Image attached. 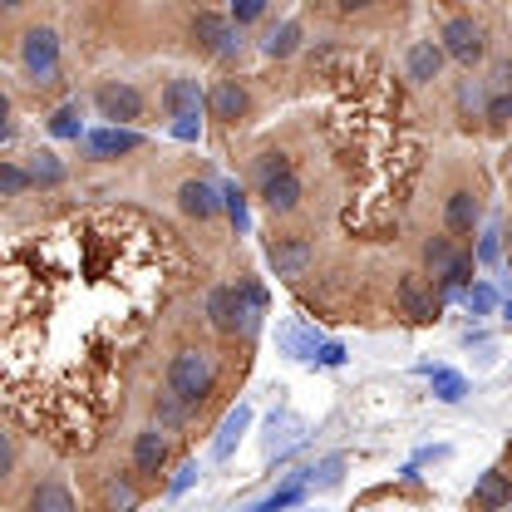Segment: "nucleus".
<instances>
[{
    "label": "nucleus",
    "instance_id": "nucleus-12",
    "mask_svg": "<svg viewBox=\"0 0 512 512\" xmlns=\"http://www.w3.org/2000/svg\"><path fill=\"white\" fill-rule=\"evenodd\" d=\"M444 222L453 237H473L478 232V222H483V212H478V197L473 192H453L444 207Z\"/></svg>",
    "mask_w": 512,
    "mask_h": 512
},
{
    "label": "nucleus",
    "instance_id": "nucleus-11",
    "mask_svg": "<svg viewBox=\"0 0 512 512\" xmlns=\"http://www.w3.org/2000/svg\"><path fill=\"white\" fill-rule=\"evenodd\" d=\"M261 202H266L271 212H291V207L301 202V178H296V168L261 178Z\"/></svg>",
    "mask_w": 512,
    "mask_h": 512
},
{
    "label": "nucleus",
    "instance_id": "nucleus-23",
    "mask_svg": "<svg viewBox=\"0 0 512 512\" xmlns=\"http://www.w3.org/2000/svg\"><path fill=\"white\" fill-rule=\"evenodd\" d=\"M291 444H301V424H296V419H271V424H266V453L281 458Z\"/></svg>",
    "mask_w": 512,
    "mask_h": 512
},
{
    "label": "nucleus",
    "instance_id": "nucleus-44",
    "mask_svg": "<svg viewBox=\"0 0 512 512\" xmlns=\"http://www.w3.org/2000/svg\"><path fill=\"white\" fill-rule=\"evenodd\" d=\"M5 138H10V124H0V143H5Z\"/></svg>",
    "mask_w": 512,
    "mask_h": 512
},
{
    "label": "nucleus",
    "instance_id": "nucleus-34",
    "mask_svg": "<svg viewBox=\"0 0 512 512\" xmlns=\"http://www.w3.org/2000/svg\"><path fill=\"white\" fill-rule=\"evenodd\" d=\"M109 508H114V512H133V508H138V493L114 483V488H109Z\"/></svg>",
    "mask_w": 512,
    "mask_h": 512
},
{
    "label": "nucleus",
    "instance_id": "nucleus-9",
    "mask_svg": "<svg viewBox=\"0 0 512 512\" xmlns=\"http://www.w3.org/2000/svg\"><path fill=\"white\" fill-rule=\"evenodd\" d=\"M178 202H183V212L197 217V222H212V217L222 212V192L212 188V183H202V178H188V183L178 188Z\"/></svg>",
    "mask_w": 512,
    "mask_h": 512
},
{
    "label": "nucleus",
    "instance_id": "nucleus-37",
    "mask_svg": "<svg viewBox=\"0 0 512 512\" xmlns=\"http://www.w3.org/2000/svg\"><path fill=\"white\" fill-rule=\"evenodd\" d=\"M488 119H493V124H512V94H498V99L488 104Z\"/></svg>",
    "mask_w": 512,
    "mask_h": 512
},
{
    "label": "nucleus",
    "instance_id": "nucleus-21",
    "mask_svg": "<svg viewBox=\"0 0 512 512\" xmlns=\"http://www.w3.org/2000/svg\"><path fill=\"white\" fill-rule=\"evenodd\" d=\"M30 512H79V508H74V493H69L64 483H55V478H50V483H40V488H35Z\"/></svg>",
    "mask_w": 512,
    "mask_h": 512
},
{
    "label": "nucleus",
    "instance_id": "nucleus-6",
    "mask_svg": "<svg viewBox=\"0 0 512 512\" xmlns=\"http://www.w3.org/2000/svg\"><path fill=\"white\" fill-rule=\"evenodd\" d=\"M192 35L202 40V50H212V55H227L232 45H237V30H232V20L227 15H217V10H197V20H192Z\"/></svg>",
    "mask_w": 512,
    "mask_h": 512
},
{
    "label": "nucleus",
    "instance_id": "nucleus-14",
    "mask_svg": "<svg viewBox=\"0 0 512 512\" xmlns=\"http://www.w3.org/2000/svg\"><path fill=\"white\" fill-rule=\"evenodd\" d=\"M207 316L217 330H237L242 325V291L237 286H217L212 296H207Z\"/></svg>",
    "mask_w": 512,
    "mask_h": 512
},
{
    "label": "nucleus",
    "instance_id": "nucleus-36",
    "mask_svg": "<svg viewBox=\"0 0 512 512\" xmlns=\"http://www.w3.org/2000/svg\"><path fill=\"white\" fill-rule=\"evenodd\" d=\"M197 473H202V468H197V463H183V468H178V478H173V488H168V493H173V498H178V493H188L192 483H197Z\"/></svg>",
    "mask_w": 512,
    "mask_h": 512
},
{
    "label": "nucleus",
    "instance_id": "nucleus-13",
    "mask_svg": "<svg viewBox=\"0 0 512 512\" xmlns=\"http://www.w3.org/2000/svg\"><path fill=\"white\" fill-rule=\"evenodd\" d=\"M84 148H89L94 158H114V153H133V148H143V138H138L133 128H99V133H89V138H84Z\"/></svg>",
    "mask_w": 512,
    "mask_h": 512
},
{
    "label": "nucleus",
    "instance_id": "nucleus-10",
    "mask_svg": "<svg viewBox=\"0 0 512 512\" xmlns=\"http://www.w3.org/2000/svg\"><path fill=\"white\" fill-rule=\"evenodd\" d=\"M399 306H404V316L419 320V325L439 320V301L429 296V286L419 276H399Z\"/></svg>",
    "mask_w": 512,
    "mask_h": 512
},
{
    "label": "nucleus",
    "instance_id": "nucleus-4",
    "mask_svg": "<svg viewBox=\"0 0 512 512\" xmlns=\"http://www.w3.org/2000/svg\"><path fill=\"white\" fill-rule=\"evenodd\" d=\"M94 104H99L104 119H114V128L143 119V94H138L133 84H99V89H94Z\"/></svg>",
    "mask_w": 512,
    "mask_h": 512
},
{
    "label": "nucleus",
    "instance_id": "nucleus-18",
    "mask_svg": "<svg viewBox=\"0 0 512 512\" xmlns=\"http://www.w3.org/2000/svg\"><path fill=\"white\" fill-rule=\"evenodd\" d=\"M473 503H478L483 512H503L512 503V483L503 478V473H483L478 488H473Z\"/></svg>",
    "mask_w": 512,
    "mask_h": 512
},
{
    "label": "nucleus",
    "instance_id": "nucleus-15",
    "mask_svg": "<svg viewBox=\"0 0 512 512\" xmlns=\"http://www.w3.org/2000/svg\"><path fill=\"white\" fill-rule=\"evenodd\" d=\"M404 64H409V79H414V84H429V79H439V69H444V50H439L434 40H414Z\"/></svg>",
    "mask_w": 512,
    "mask_h": 512
},
{
    "label": "nucleus",
    "instance_id": "nucleus-38",
    "mask_svg": "<svg viewBox=\"0 0 512 512\" xmlns=\"http://www.w3.org/2000/svg\"><path fill=\"white\" fill-rule=\"evenodd\" d=\"M197 133H202V119H197V114H188V119H178V124H173V138H183V143H192Z\"/></svg>",
    "mask_w": 512,
    "mask_h": 512
},
{
    "label": "nucleus",
    "instance_id": "nucleus-33",
    "mask_svg": "<svg viewBox=\"0 0 512 512\" xmlns=\"http://www.w3.org/2000/svg\"><path fill=\"white\" fill-rule=\"evenodd\" d=\"M463 301H468V311H473V316H488V311L498 306V296H493L488 286H468V296H463Z\"/></svg>",
    "mask_w": 512,
    "mask_h": 512
},
{
    "label": "nucleus",
    "instance_id": "nucleus-35",
    "mask_svg": "<svg viewBox=\"0 0 512 512\" xmlns=\"http://www.w3.org/2000/svg\"><path fill=\"white\" fill-rule=\"evenodd\" d=\"M183 414H188V409H183L173 394H168V399H158V424H178Z\"/></svg>",
    "mask_w": 512,
    "mask_h": 512
},
{
    "label": "nucleus",
    "instance_id": "nucleus-31",
    "mask_svg": "<svg viewBox=\"0 0 512 512\" xmlns=\"http://www.w3.org/2000/svg\"><path fill=\"white\" fill-rule=\"evenodd\" d=\"M468 271H473V256H453V266H448V271H444V286H448V291H458V286H468V281H473Z\"/></svg>",
    "mask_w": 512,
    "mask_h": 512
},
{
    "label": "nucleus",
    "instance_id": "nucleus-40",
    "mask_svg": "<svg viewBox=\"0 0 512 512\" xmlns=\"http://www.w3.org/2000/svg\"><path fill=\"white\" fill-rule=\"evenodd\" d=\"M316 365H345V350H340V345H320Z\"/></svg>",
    "mask_w": 512,
    "mask_h": 512
},
{
    "label": "nucleus",
    "instance_id": "nucleus-39",
    "mask_svg": "<svg viewBox=\"0 0 512 512\" xmlns=\"http://www.w3.org/2000/svg\"><path fill=\"white\" fill-rule=\"evenodd\" d=\"M10 468H15V448H10V439L0 434V483L10 478Z\"/></svg>",
    "mask_w": 512,
    "mask_h": 512
},
{
    "label": "nucleus",
    "instance_id": "nucleus-19",
    "mask_svg": "<svg viewBox=\"0 0 512 512\" xmlns=\"http://www.w3.org/2000/svg\"><path fill=\"white\" fill-rule=\"evenodd\" d=\"M281 345H286V355H291V360H316V350H320L316 330H306L301 320L281 325Z\"/></svg>",
    "mask_w": 512,
    "mask_h": 512
},
{
    "label": "nucleus",
    "instance_id": "nucleus-22",
    "mask_svg": "<svg viewBox=\"0 0 512 512\" xmlns=\"http://www.w3.org/2000/svg\"><path fill=\"white\" fill-rule=\"evenodd\" d=\"M25 173H30V188H35V183H40V188H60L64 183V163L55 153H35Z\"/></svg>",
    "mask_w": 512,
    "mask_h": 512
},
{
    "label": "nucleus",
    "instance_id": "nucleus-41",
    "mask_svg": "<svg viewBox=\"0 0 512 512\" xmlns=\"http://www.w3.org/2000/svg\"><path fill=\"white\" fill-rule=\"evenodd\" d=\"M340 468H345V458H325L320 463V483H340Z\"/></svg>",
    "mask_w": 512,
    "mask_h": 512
},
{
    "label": "nucleus",
    "instance_id": "nucleus-30",
    "mask_svg": "<svg viewBox=\"0 0 512 512\" xmlns=\"http://www.w3.org/2000/svg\"><path fill=\"white\" fill-rule=\"evenodd\" d=\"M429 266H434V276H444L448 266H453V242H448V237H434V242H429Z\"/></svg>",
    "mask_w": 512,
    "mask_h": 512
},
{
    "label": "nucleus",
    "instance_id": "nucleus-20",
    "mask_svg": "<svg viewBox=\"0 0 512 512\" xmlns=\"http://www.w3.org/2000/svg\"><path fill=\"white\" fill-rule=\"evenodd\" d=\"M296 45H301V25H296V20H281V25H271V30H266V40H261V50H266L271 60H286Z\"/></svg>",
    "mask_w": 512,
    "mask_h": 512
},
{
    "label": "nucleus",
    "instance_id": "nucleus-2",
    "mask_svg": "<svg viewBox=\"0 0 512 512\" xmlns=\"http://www.w3.org/2000/svg\"><path fill=\"white\" fill-rule=\"evenodd\" d=\"M20 64H25V74H30L35 84H55V74H60V35H55L50 25L25 30V40H20Z\"/></svg>",
    "mask_w": 512,
    "mask_h": 512
},
{
    "label": "nucleus",
    "instance_id": "nucleus-25",
    "mask_svg": "<svg viewBox=\"0 0 512 512\" xmlns=\"http://www.w3.org/2000/svg\"><path fill=\"white\" fill-rule=\"evenodd\" d=\"M301 498H306V488H301V483H286V488H276L271 498H261V503H252L247 512H286V508H296Z\"/></svg>",
    "mask_w": 512,
    "mask_h": 512
},
{
    "label": "nucleus",
    "instance_id": "nucleus-32",
    "mask_svg": "<svg viewBox=\"0 0 512 512\" xmlns=\"http://www.w3.org/2000/svg\"><path fill=\"white\" fill-rule=\"evenodd\" d=\"M261 15H266V5H261V0H242V5H232V15H227V20H232V30H242V25H252V20H261Z\"/></svg>",
    "mask_w": 512,
    "mask_h": 512
},
{
    "label": "nucleus",
    "instance_id": "nucleus-17",
    "mask_svg": "<svg viewBox=\"0 0 512 512\" xmlns=\"http://www.w3.org/2000/svg\"><path fill=\"white\" fill-rule=\"evenodd\" d=\"M163 109L173 119H188V114H202V94H197V79H173L163 89Z\"/></svg>",
    "mask_w": 512,
    "mask_h": 512
},
{
    "label": "nucleus",
    "instance_id": "nucleus-24",
    "mask_svg": "<svg viewBox=\"0 0 512 512\" xmlns=\"http://www.w3.org/2000/svg\"><path fill=\"white\" fill-rule=\"evenodd\" d=\"M429 384H434V394H439L444 404H458V399L468 394V380H463L458 370H429Z\"/></svg>",
    "mask_w": 512,
    "mask_h": 512
},
{
    "label": "nucleus",
    "instance_id": "nucleus-1",
    "mask_svg": "<svg viewBox=\"0 0 512 512\" xmlns=\"http://www.w3.org/2000/svg\"><path fill=\"white\" fill-rule=\"evenodd\" d=\"M212 360L202 355V350H183V355H173V365H168V394L183 404V409H197L207 394H212Z\"/></svg>",
    "mask_w": 512,
    "mask_h": 512
},
{
    "label": "nucleus",
    "instance_id": "nucleus-5",
    "mask_svg": "<svg viewBox=\"0 0 512 512\" xmlns=\"http://www.w3.org/2000/svg\"><path fill=\"white\" fill-rule=\"evenodd\" d=\"M266 256H271V271L276 276H286V281H296L306 266H311V242L306 237H276L271 247H266Z\"/></svg>",
    "mask_w": 512,
    "mask_h": 512
},
{
    "label": "nucleus",
    "instance_id": "nucleus-7",
    "mask_svg": "<svg viewBox=\"0 0 512 512\" xmlns=\"http://www.w3.org/2000/svg\"><path fill=\"white\" fill-rule=\"evenodd\" d=\"M163 463H168V439H163V429H143V434L133 439V473H138V478H158Z\"/></svg>",
    "mask_w": 512,
    "mask_h": 512
},
{
    "label": "nucleus",
    "instance_id": "nucleus-8",
    "mask_svg": "<svg viewBox=\"0 0 512 512\" xmlns=\"http://www.w3.org/2000/svg\"><path fill=\"white\" fill-rule=\"evenodd\" d=\"M207 109H212V119H222V124H237V119H247L252 99H247V89H242L237 79H222V84L207 94Z\"/></svg>",
    "mask_w": 512,
    "mask_h": 512
},
{
    "label": "nucleus",
    "instance_id": "nucleus-27",
    "mask_svg": "<svg viewBox=\"0 0 512 512\" xmlns=\"http://www.w3.org/2000/svg\"><path fill=\"white\" fill-rule=\"evenodd\" d=\"M25 188H30V173L15 163H0V197H20Z\"/></svg>",
    "mask_w": 512,
    "mask_h": 512
},
{
    "label": "nucleus",
    "instance_id": "nucleus-16",
    "mask_svg": "<svg viewBox=\"0 0 512 512\" xmlns=\"http://www.w3.org/2000/svg\"><path fill=\"white\" fill-rule=\"evenodd\" d=\"M247 424H252V409H247V404L227 409V419H222V429H217V444H212V458H232V448L242 444Z\"/></svg>",
    "mask_w": 512,
    "mask_h": 512
},
{
    "label": "nucleus",
    "instance_id": "nucleus-42",
    "mask_svg": "<svg viewBox=\"0 0 512 512\" xmlns=\"http://www.w3.org/2000/svg\"><path fill=\"white\" fill-rule=\"evenodd\" d=\"M5 119H10V99L0 94V124H5Z\"/></svg>",
    "mask_w": 512,
    "mask_h": 512
},
{
    "label": "nucleus",
    "instance_id": "nucleus-3",
    "mask_svg": "<svg viewBox=\"0 0 512 512\" xmlns=\"http://www.w3.org/2000/svg\"><path fill=\"white\" fill-rule=\"evenodd\" d=\"M439 50H444V60L468 64V69H473V64L483 60L488 45H483V30H478L468 15H453V20L444 25V35H439Z\"/></svg>",
    "mask_w": 512,
    "mask_h": 512
},
{
    "label": "nucleus",
    "instance_id": "nucleus-28",
    "mask_svg": "<svg viewBox=\"0 0 512 512\" xmlns=\"http://www.w3.org/2000/svg\"><path fill=\"white\" fill-rule=\"evenodd\" d=\"M50 133L55 138H79V104H64L60 114L50 119Z\"/></svg>",
    "mask_w": 512,
    "mask_h": 512
},
{
    "label": "nucleus",
    "instance_id": "nucleus-29",
    "mask_svg": "<svg viewBox=\"0 0 512 512\" xmlns=\"http://www.w3.org/2000/svg\"><path fill=\"white\" fill-rule=\"evenodd\" d=\"M498 256H503V232H498V227H488V232H483V242H478V252H473V261L493 266Z\"/></svg>",
    "mask_w": 512,
    "mask_h": 512
},
{
    "label": "nucleus",
    "instance_id": "nucleus-26",
    "mask_svg": "<svg viewBox=\"0 0 512 512\" xmlns=\"http://www.w3.org/2000/svg\"><path fill=\"white\" fill-rule=\"evenodd\" d=\"M217 192H222V207H227L232 227H237V232H247V192L237 188V183H227V188H217Z\"/></svg>",
    "mask_w": 512,
    "mask_h": 512
},
{
    "label": "nucleus",
    "instance_id": "nucleus-45",
    "mask_svg": "<svg viewBox=\"0 0 512 512\" xmlns=\"http://www.w3.org/2000/svg\"><path fill=\"white\" fill-rule=\"evenodd\" d=\"M0 20H5V5H0Z\"/></svg>",
    "mask_w": 512,
    "mask_h": 512
},
{
    "label": "nucleus",
    "instance_id": "nucleus-43",
    "mask_svg": "<svg viewBox=\"0 0 512 512\" xmlns=\"http://www.w3.org/2000/svg\"><path fill=\"white\" fill-rule=\"evenodd\" d=\"M503 320H508V325H512V301H508V306H503Z\"/></svg>",
    "mask_w": 512,
    "mask_h": 512
}]
</instances>
